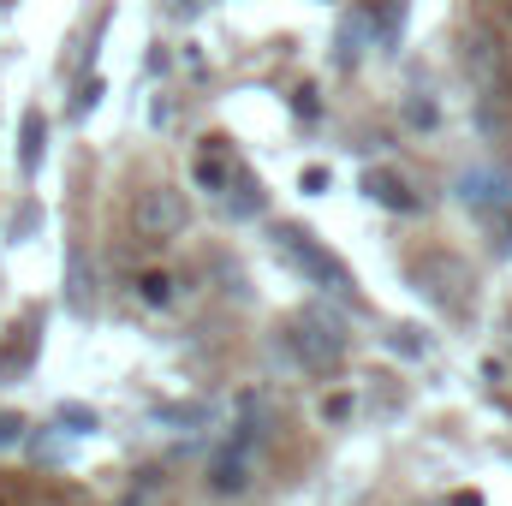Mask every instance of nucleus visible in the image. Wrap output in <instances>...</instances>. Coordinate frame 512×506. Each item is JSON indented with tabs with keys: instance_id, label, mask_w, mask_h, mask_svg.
Here are the masks:
<instances>
[{
	"instance_id": "6e6552de",
	"label": "nucleus",
	"mask_w": 512,
	"mask_h": 506,
	"mask_svg": "<svg viewBox=\"0 0 512 506\" xmlns=\"http://www.w3.org/2000/svg\"><path fill=\"white\" fill-rule=\"evenodd\" d=\"M42 155H48V120H42V108H24V120H18V173L36 179Z\"/></svg>"
},
{
	"instance_id": "39448f33",
	"label": "nucleus",
	"mask_w": 512,
	"mask_h": 506,
	"mask_svg": "<svg viewBox=\"0 0 512 506\" xmlns=\"http://www.w3.org/2000/svg\"><path fill=\"white\" fill-rule=\"evenodd\" d=\"M459 203H465L483 227H501V233H507L512 185L495 173V167H465V173H459Z\"/></svg>"
},
{
	"instance_id": "f03ea898",
	"label": "nucleus",
	"mask_w": 512,
	"mask_h": 506,
	"mask_svg": "<svg viewBox=\"0 0 512 506\" xmlns=\"http://www.w3.org/2000/svg\"><path fill=\"white\" fill-rule=\"evenodd\" d=\"M274 256H280L286 268H298L304 280H316L322 292H334V298L358 304V292H352L358 280L346 274V262L328 251V245H322V239H316L310 227H298V221H280V227H274Z\"/></svg>"
},
{
	"instance_id": "2eb2a0df",
	"label": "nucleus",
	"mask_w": 512,
	"mask_h": 506,
	"mask_svg": "<svg viewBox=\"0 0 512 506\" xmlns=\"http://www.w3.org/2000/svg\"><path fill=\"white\" fill-rule=\"evenodd\" d=\"M96 102H102V84H96V78H90V84H84V90H78V114H90V108H96Z\"/></svg>"
},
{
	"instance_id": "7ed1b4c3",
	"label": "nucleus",
	"mask_w": 512,
	"mask_h": 506,
	"mask_svg": "<svg viewBox=\"0 0 512 506\" xmlns=\"http://www.w3.org/2000/svg\"><path fill=\"white\" fill-rule=\"evenodd\" d=\"M185 221H191V203H185V191H173V185H149V191H137V203H131V227H137V239H179L185 233Z\"/></svg>"
},
{
	"instance_id": "0eeeda50",
	"label": "nucleus",
	"mask_w": 512,
	"mask_h": 506,
	"mask_svg": "<svg viewBox=\"0 0 512 506\" xmlns=\"http://www.w3.org/2000/svg\"><path fill=\"white\" fill-rule=\"evenodd\" d=\"M364 197H370L376 209H393V215H411V209H417L411 179L393 173V167H364Z\"/></svg>"
},
{
	"instance_id": "423d86ee",
	"label": "nucleus",
	"mask_w": 512,
	"mask_h": 506,
	"mask_svg": "<svg viewBox=\"0 0 512 506\" xmlns=\"http://www.w3.org/2000/svg\"><path fill=\"white\" fill-rule=\"evenodd\" d=\"M239 167H245V161H239V149H233L227 137H203V149H197V161H191V179H197L203 191H215V197H221V191H227V179H233Z\"/></svg>"
},
{
	"instance_id": "20e7f679",
	"label": "nucleus",
	"mask_w": 512,
	"mask_h": 506,
	"mask_svg": "<svg viewBox=\"0 0 512 506\" xmlns=\"http://www.w3.org/2000/svg\"><path fill=\"white\" fill-rule=\"evenodd\" d=\"M256 441H262L256 423H239V429L227 435V447L209 459V489H215V495H245L256 483Z\"/></svg>"
},
{
	"instance_id": "9b49d317",
	"label": "nucleus",
	"mask_w": 512,
	"mask_h": 506,
	"mask_svg": "<svg viewBox=\"0 0 512 506\" xmlns=\"http://www.w3.org/2000/svg\"><path fill=\"white\" fill-rule=\"evenodd\" d=\"M90 304H96V268H84V251H72V262H66V310L90 316Z\"/></svg>"
},
{
	"instance_id": "4468645a",
	"label": "nucleus",
	"mask_w": 512,
	"mask_h": 506,
	"mask_svg": "<svg viewBox=\"0 0 512 506\" xmlns=\"http://www.w3.org/2000/svg\"><path fill=\"white\" fill-rule=\"evenodd\" d=\"M298 191L322 197V191H328V167H304V173H298Z\"/></svg>"
},
{
	"instance_id": "dca6fc26",
	"label": "nucleus",
	"mask_w": 512,
	"mask_h": 506,
	"mask_svg": "<svg viewBox=\"0 0 512 506\" xmlns=\"http://www.w3.org/2000/svg\"><path fill=\"white\" fill-rule=\"evenodd\" d=\"M18 435H24V423H18V417H12V411H6V417H0V447H12V441H18Z\"/></svg>"
},
{
	"instance_id": "f8f14e48",
	"label": "nucleus",
	"mask_w": 512,
	"mask_h": 506,
	"mask_svg": "<svg viewBox=\"0 0 512 506\" xmlns=\"http://www.w3.org/2000/svg\"><path fill=\"white\" fill-rule=\"evenodd\" d=\"M137 292H143V304H155V310H167V304H173V274H161V268H149V274L137 280Z\"/></svg>"
},
{
	"instance_id": "f257e3e1",
	"label": "nucleus",
	"mask_w": 512,
	"mask_h": 506,
	"mask_svg": "<svg viewBox=\"0 0 512 506\" xmlns=\"http://www.w3.org/2000/svg\"><path fill=\"white\" fill-rule=\"evenodd\" d=\"M286 346H292L298 370H310V376H328V370H340V364H346V352H352V334H346L340 310H328V304H304V310L286 322Z\"/></svg>"
},
{
	"instance_id": "f3484780",
	"label": "nucleus",
	"mask_w": 512,
	"mask_h": 506,
	"mask_svg": "<svg viewBox=\"0 0 512 506\" xmlns=\"http://www.w3.org/2000/svg\"><path fill=\"white\" fill-rule=\"evenodd\" d=\"M453 506H483V495H453Z\"/></svg>"
},
{
	"instance_id": "9d476101",
	"label": "nucleus",
	"mask_w": 512,
	"mask_h": 506,
	"mask_svg": "<svg viewBox=\"0 0 512 506\" xmlns=\"http://www.w3.org/2000/svg\"><path fill=\"white\" fill-rule=\"evenodd\" d=\"M221 209H227L233 221H251V215H262V185H256L251 167H239V173L227 179V191H221Z\"/></svg>"
},
{
	"instance_id": "ddd939ff",
	"label": "nucleus",
	"mask_w": 512,
	"mask_h": 506,
	"mask_svg": "<svg viewBox=\"0 0 512 506\" xmlns=\"http://www.w3.org/2000/svg\"><path fill=\"white\" fill-rule=\"evenodd\" d=\"M54 423H66V435H96V411H84V405H60Z\"/></svg>"
},
{
	"instance_id": "1a4fd4ad",
	"label": "nucleus",
	"mask_w": 512,
	"mask_h": 506,
	"mask_svg": "<svg viewBox=\"0 0 512 506\" xmlns=\"http://www.w3.org/2000/svg\"><path fill=\"white\" fill-rule=\"evenodd\" d=\"M364 42L376 48L370 12H346V18H340V42H334V66H340V72H352V66H358V54H364Z\"/></svg>"
}]
</instances>
